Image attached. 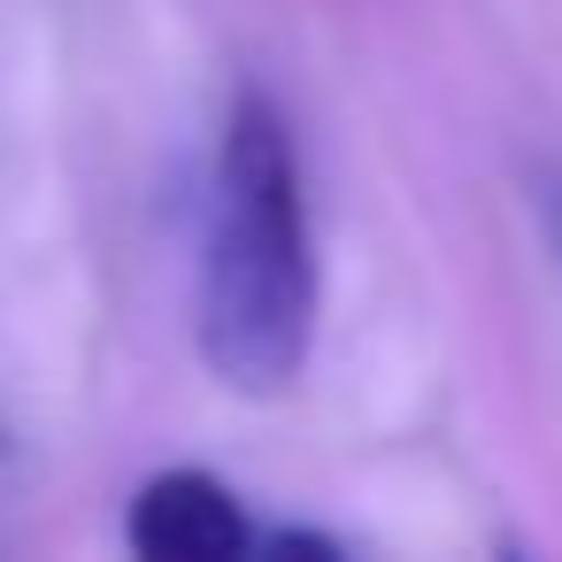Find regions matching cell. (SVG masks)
<instances>
[{"mask_svg":"<svg viewBox=\"0 0 562 562\" xmlns=\"http://www.w3.org/2000/svg\"><path fill=\"white\" fill-rule=\"evenodd\" d=\"M554 247H562V193H554Z\"/></svg>","mask_w":562,"mask_h":562,"instance_id":"4","label":"cell"},{"mask_svg":"<svg viewBox=\"0 0 562 562\" xmlns=\"http://www.w3.org/2000/svg\"><path fill=\"white\" fill-rule=\"evenodd\" d=\"M193 339H201V362L247 401L293 393L316 339V247H308L301 155H293L285 109L255 86L232 93L224 147H216Z\"/></svg>","mask_w":562,"mask_h":562,"instance_id":"1","label":"cell"},{"mask_svg":"<svg viewBox=\"0 0 562 562\" xmlns=\"http://www.w3.org/2000/svg\"><path fill=\"white\" fill-rule=\"evenodd\" d=\"M124 539L147 562H239L255 554V516L216 470H155L124 508Z\"/></svg>","mask_w":562,"mask_h":562,"instance_id":"2","label":"cell"},{"mask_svg":"<svg viewBox=\"0 0 562 562\" xmlns=\"http://www.w3.org/2000/svg\"><path fill=\"white\" fill-rule=\"evenodd\" d=\"M255 547H270V554H339L331 531H255Z\"/></svg>","mask_w":562,"mask_h":562,"instance_id":"3","label":"cell"}]
</instances>
